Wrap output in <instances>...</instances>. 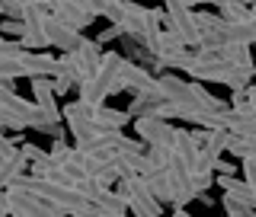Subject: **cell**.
<instances>
[{
    "instance_id": "cell-20",
    "label": "cell",
    "mask_w": 256,
    "mask_h": 217,
    "mask_svg": "<svg viewBox=\"0 0 256 217\" xmlns=\"http://www.w3.org/2000/svg\"><path fill=\"white\" fill-rule=\"evenodd\" d=\"M0 32H4L6 38H10V35H16V38H20L22 32H26V22H22V19H13V16H6V19L0 22Z\"/></svg>"
},
{
    "instance_id": "cell-3",
    "label": "cell",
    "mask_w": 256,
    "mask_h": 217,
    "mask_svg": "<svg viewBox=\"0 0 256 217\" xmlns=\"http://www.w3.org/2000/svg\"><path fill=\"white\" fill-rule=\"evenodd\" d=\"M122 90L148 96V99H154V102H164L160 80H154V74H150L144 64H134V61H122V70H118V93Z\"/></svg>"
},
{
    "instance_id": "cell-16",
    "label": "cell",
    "mask_w": 256,
    "mask_h": 217,
    "mask_svg": "<svg viewBox=\"0 0 256 217\" xmlns=\"http://www.w3.org/2000/svg\"><path fill=\"white\" fill-rule=\"evenodd\" d=\"M144 179H148L150 192H154L160 202H173V186H170V179H166V173H164V170H157L154 176H144Z\"/></svg>"
},
{
    "instance_id": "cell-18",
    "label": "cell",
    "mask_w": 256,
    "mask_h": 217,
    "mask_svg": "<svg viewBox=\"0 0 256 217\" xmlns=\"http://www.w3.org/2000/svg\"><path fill=\"white\" fill-rule=\"evenodd\" d=\"M224 211H228L230 217H253V214H256V208H253V205L237 202V198H230V195H224Z\"/></svg>"
},
{
    "instance_id": "cell-12",
    "label": "cell",
    "mask_w": 256,
    "mask_h": 217,
    "mask_svg": "<svg viewBox=\"0 0 256 217\" xmlns=\"http://www.w3.org/2000/svg\"><path fill=\"white\" fill-rule=\"evenodd\" d=\"M218 186L228 192L230 198H237V202H244V205H253L256 208V198H253V189H250V182H240V179H234V176L230 173H221L218 176Z\"/></svg>"
},
{
    "instance_id": "cell-8",
    "label": "cell",
    "mask_w": 256,
    "mask_h": 217,
    "mask_svg": "<svg viewBox=\"0 0 256 217\" xmlns=\"http://www.w3.org/2000/svg\"><path fill=\"white\" fill-rule=\"evenodd\" d=\"M52 13H54V19H58V22H64L68 29H77V32H84L86 26H93V19L100 16L96 10H90L84 0H68V3H58Z\"/></svg>"
},
{
    "instance_id": "cell-17",
    "label": "cell",
    "mask_w": 256,
    "mask_h": 217,
    "mask_svg": "<svg viewBox=\"0 0 256 217\" xmlns=\"http://www.w3.org/2000/svg\"><path fill=\"white\" fill-rule=\"evenodd\" d=\"M20 77H26V67L20 64V58H0V80L13 83Z\"/></svg>"
},
{
    "instance_id": "cell-5",
    "label": "cell",
    "mask_w": 256,
    "mask_h": 217,
    "mask_svg": "<svg viewBox=\"0 0 256 217\" xmlns=\"http://www.w3.org/2000/svg\"><path fill=\"white\" fill-rule=\"evenodd\" d=\"M61 115L68 118V128H70V134L80 141H90L96 131H100V125H96V118H93V106H86L84 99H77V102H68V106H61Z\"/></svg>"
},
{
    "instance_id": "cell-7",
    "label": "cell",
    "mask_w": 256,
    "mask_h": 217,
    "mask_svg": "<svg viewBox=\"0 0 256 217\" xmlns=\"http://www.w3.org/2000/svg\"><path fill=\"white\" fill-rule=\"evenodd\" d=\"M38 22H42V29H45V35H48V45L58 48V51H74V48L84 42V35H80L77 29H68L64 22L54 19V13H48V10H45V16Z\"/></svg>"
},
{
    "instance_id": "cell-9",
    "label": "cell",
    "mask_w": 256,
    "mask_h": 217,
    "mask_svg": "<svg viewBox=\"0 0 256 217\" xmlns=\"http://www.w3.org/2000/svg\"><path fill=\"white\" fill-rule=\"evenodd\" d=\"M32 93H36V106L48 115V122H61V106H58V93H54L52 77H32Z\"/></svg>"
},
{
    "instance_id": "cell-2",
    "label": "cell",
    "mask_w": 256,
    "mask_h": 217,
    "mask_svg": "<svg viewBox=\"0 0 256 217\" xmlns=\"http://www.w3.org/2000/svg\"><path fill=\"white\" fill-rule=\"evenodd\" d=\"M118 195L128 202V211L138 214V217H150V214H160L164 211V205H160V198L150 192L148 179L138 173H128L118 179Z\"/></svg>"
},
{
    "instance_id": "cell-14",
    "label": "cell",
    "mask_w": 256,
    "mask_h": 217,
    "mask_svg": "<svg viewBox=\"0 0 256 217\" xmlns=\"http://www.w3.org/2000/svg\"><path fill=\"white\" fill-rule=\"evenodd\" d=\"M224 61L237 64V67H244V70H256L250 45H246V42H224Z\"/></svg>"
},
{
    "instance_id": "cell-6",
    "label": "cell",
    "mask_w": 256,
    "mask_h": 217,
    "mask_svg": "<svg viewBox=\"0 0 256 217\" xmlns=\"http://www.w3.org/2000/svg\"><path fill=\"white\" fill-rule=\"evenodd\" d=\"M134 131L148 144H166V147H170V141H173V125L166 122V118L154 115V112H144V115L134 118Z\"/></svg>"
},
{
    "instance_id": "cell-23",
    "label": "cell",
    "mask_w": 256,
    "mask_h": 217,
    "mask_svg": "<svg viewBox=\"0 0 256 217\" xmlns=\"http://www.w3.org/2000/svg\"><path fill=\"white\" fill-rule=\"evenodd\" d=\"M246 93H250V106L256 109V83H253V86H246Z\"/></svg>"
},
{
    "instance_id": "cell-19",
    "label": "cell",
    "mask_w": 256,
    "mask_h": 217,
    "mask_svg": "<svg viewBox=\"0 0 256 217\" xmlns=\"http://www.w3.org/2000/svg\"><path fill=\"white\" fill-rule=\"evenodd\" d=\"M22 51H26V48H22V42H10V38L0 32V58H20Z\"/></svg>"
},
{
    "instance_id": "cell-1",
    "label": "cell",
    "mask_w": 256,
    "mask_h": 217,
    "mask_svg": "<svg viewBox=\"0 0 256 217\" xmlns=\"http://www.w3.org/2000/svg\"><path fill=\"white\" fill-rule=\"evenodd\" d=\"M122 54L118 51H106L100 61V67L93 70L90 77L80 83V99L86 102V106H102V99L112 93H118V70H122Z\"/></svg>"
},
{
    "instance_id": "cell-4",
    "label": "cell",
    "mask_w": 256,
    "mask_h": 217,
    "mask_svg": "<svg viewBox=\"0 0 256 217\" xmlns=\"http://www.w3.org/2000/svg\"><path fill=\"white\" fill-rule=\"evenodd\" d=\"M164 3H166V10H164V22H166V26H170L173 32H180L182 42H186L189 48H198V45H202V38H205V32H202V26H198L196 13H192L189 6L176 3V0H164Z\"/></svg>"
},
{
    "instance_id": "cell-11",
    "label": "cell",
    "mask_w": 256,
    "mask_h": 217,
    "mask_svg": "<svg viewBox=\"0 0 256 217\" xmlns=\"http://www.w3.org/2000/svg\"><path fill=\"white\" fill-rule=\"evenodd\" d=\"M170 147H173L182 160H186L189 166H196L198 141H196V134H192V131H186V128H173V141H170Z\"/></svg>"
},
{
    "instance_id": "cell-22",
    "label": "cell",
    "mask_w": 256,
    "mask_h": 217,
    "mask_svg": "<svg viewBox=\"0 0 256 217\" xmlns=\"http://www.w3.org/2000/svg\"><path fill=\"white\" fill-rule=\"evenodd\" d=\"M84 3L90 6V10H96V13H102V10H106V3H109V0H84Z\"/></svg>"
},
{
    "instance_id": "cell-13",
    "label": "cell",
    "mask_w": 256,
    "mask_h": 217,
    "mask_svg": "<svg viewBox=\"0 0 256 217\" xmlns=\"http://www.w3.org/2000/svg\"><path fill=\"white\" fill-rule=\"evenodd\" d=\"M93 118H96V125H100V131H106V128H125L128 122H132V112H118V109L96 106L93 109Z\"/></svg>"
},
{
    "instance_id": "cell-21",
    "label": "cell",
    "mask_w": 256,
    "mask_h": 217,
    "mask_svg": "<svg viewBox=\"0 0 256 217\" xmlns=\"http://www.w3.org/2000/svg\"><path fill=\"white\" fill-rule=\"evenodd\" d=\"M244 179L250 182L253 198H256V160H244Z\"/></svg>"
},
{
    "instance_id": "cell-15",
    "label": "cell",
    "mask_w": 256,
    "mask_h": 217,
    "mask_svg": "<svg viewBox=\"0 0 256 217\" xmlns=\"http://www.w3.org/2000/svg\"><path fill=\"white\" fill-rule=\"evenodd\" d=\"M45 16V13H42ZM20 42L26 51H42V48H52L48 45V35H45V29H42V22H26V32L20 35Z\"/></svg>"
},
{
    "instance_id": "cell-10",
    "label": "cell",
    "mask_w": 256,
    "mask_h": 217,
    "mask_svg": "<svg viewBox=\"0 0 256 217\" xmlns=\"http://www.w3.org/2000/svg\"><path fill=\"white\" fill-rule=\"evenodd\" d=\"M20 64L26 67V77H54L58 74V58L42 51H22Z\"/></svg>"
}]
</instances>
